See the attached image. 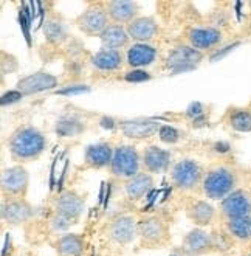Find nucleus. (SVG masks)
I'll use <instances>...</instances> for the list:
<instances>
[{"label":"nucleus","mask_w":251,"mask_h":256,"mask_svg":"<svg viewBox=\"0 0 251 256\" xmlns=\"http://www.w3.org/2000/svg\"><path fill=\"white\" fill-rule=\"evenodd\" d=\"M186 218L199 228H206L214 225L219 218L217 208L205 199H191L185 206Z\"/></svg>","instance_id":"nucleus-18"},{"label":"nucleus","mask_w":251,"mask_h":256,"mask_svg":"<svg viewBox=\"0 0 251 256\" xmlns=\"http://www.w3.org/2000/svg\"><path fill=\"white\" fill-rule=\"evenodd\" d=\"M22 98H23V95H22L20 92H17L16 88H14V90H11V92L5 94V95L2 96V106H6V102L11 104V102L19 101V100H22Z\"/></svg>","instance_id":"nucleus-34"},{"label":"nucleus","mask_w":251,"mask_h":256,"mask_svg":"<svg viewBox=\"0 0 251 256\" xmlns=\"http://www.w3.org/2000/svg\"><path fill=\"white\" fill-rule=\"evenodd\" d=\"M78 30L88 38H99L104 30L110 25V19L104 4H88L85 10L75 19Z\"/></svg>","instance_id":"nucleus-8"},{"label":"nucleus","mask_w":251,"mask_h":256,"mask_svg":"<svg viewBox=\"0 0 251 256\" xmlns=\"http://www.w3.org/2000/svg\"><path fill=\"white\" fill-rule=\"evenodd\" d=\"M104 234L112 244L129 246L138 238V220L134 216L120 214L106 224Z\"/></svg>","instance_id":"nucleus-10"},{"label":"nucleus","mask_w":251,"mask_h":256,"mask_svg":"<svg viewBox=\"0 0 251 256\" xmlns=\"http://www.w3.org/2000/svg\"><path fill=\"white\" fill-rule=\"evenodd\" d=\"M224 123L234 132H251V110L247 108H228L224 115Z\"/></svg>","instance_id":"nucleus-28"},{"label":"nucleus","mask_w":251,"mask_h":256,"mask_svg":"<svg viewBox=\"0 0 251 256\" xmlns=\"http://www.w3.org/2000/svg\"><path fill=\"white\" fill-rule=\"evenodd\" d=\"M158 138L163 142L165 144H179L180 142H183L186 138V132L179 129V128H174L169 124H161L160 130H158Z\"/></svg>","instance_id":"nucleus-31"},{"label":"nucleus","mask_w":251,"mask_h":256,"mask_svg":"<svg viewBox=\"0 0 251 256\" xmlns=\"http://www.w3.org/2000/svg\"><path fill=\"white\" fill-rule=\"evenodd\" d=\"M84 129L85 126L75 118H62L56 123V132L61 137H76Z\"/></svg>","instance_id":"nucleus-30"},{"label":"nucleus","mask_w":251,"mask_h":256,"mask_svg":"<svg viewBox=\"0 0 251 256\" xmlns=\"http://www.w3.org/2000/svg\"><path fill=\"white\" fill-rule=\"evenodd\" d=\"M36 214V208L25 199H2L0 219L8 227H20Z\"/></svg>","instance_id":"nucleus-11"},{"label":"nucleus","mask_w":251,"mask_h":256,"mask_svg":"<svg viewBox=\"0 0 251 256\" xmlns=\"http://www.w3.org/2000/svg\"><path fill=\"white\" fill-rule=\"evenodd\" d=\"M154 186H155L154 176L141 171L135 177L126 180L123 185V190H124L126 199L137 204V202H141L143 199H146L147 196H149V192L154 190Z\"/></svg>","instance_id":"nucleus-23"},{"label":"nucleus","mask_w":251,"mask_h":256,"mask_svg":"<svg viewBox=\"0 0 251 256\" xmlns=\"http://www.w3.org/2000/svg\"><path fill=\"white\" fill-rule=\"evenodd\" d=\"M227 239L231 238L225 233V230L224 234H216L196 227L185 234L182 240V253L185 256H206L214 252H222L228 248Z\"/></svg>","instance_id":"nucleus-4"},{"label":"nucleus","mask_w":251,"mask_h":256,"mask_svg":"<svg viewBox=\"0 0 251 256\" xmlns=\"http://www.w3.org/2000/svg\"><path fill=\"white\" fill-rule=\"evenodd\" d=\"M104 5L112 24L127 26L130 22L140 18L141 6L135 0H109L104 2Z\"/></svg>","instance_id":"nucleus-20"},{"label":"nucleus","mask_w":251,"mask_h":256,"mask_svg":"<svg viewBox=\"0 0 251 256\" xmlns=\"http://www.w3.org/2000/svg\"><path fill=\"white\" fill-rule=\"evenodd\" d=\"M85 212V198L75 190H67L54 199L50 225L54 232L67 230L75 225Z\"/></svg>","instance_id":"nucleus-3"},{"label":"nucleus","mask_w":251,"mask_h":256,"mask_svg":"<svg viewBox=\"0 0 251 256\" xmlns=\"http://www.w3.org/2000/svg\"><path fill=\"white\" fill-rule=\"evenodd\" d=\"M48 140L39 128L33 124H22L8 138V152L17 164L37 160L47 150Z\"/></svg>","instance_id":"nucleus-1"},{"label":"nucleus","mask_w":251,"mask_h":256,"mask_svg":"<svg viewBox=\"0 0 251 256\" xmlns=\"http://www.w3.org/2000/svg\"><path fill=\"white\" fill-rule=\"evenodd\" d=\"M203 58L205 53L193 48L191 45H177L166 58V67L174 72H185L200 64Z\"/></svg>","instance_id":"nucleus-16"},{"label":"nucleus","mask_w":251,"mask_h":256,"mask_svg":"<svg viewBox=\"0 0 251 256\" xmlns=\"http://www.w3.org/2000/svg\"><path fill=\"white\" fill-rule=\"evenodd\" d=\"M248 6H250V11H251V2H248Z\"/></svg>","instance_id":"nucleus-36"},{"label":"nucleus","mask_w":251,"mask_h":256,"mask_svg":"<svg viewBox=\"0 0 251 256\" xmlns=\"http://www.w3.org/2000/svg\"><path fill=\"white\" fill-rule=\"evenodd\" d=\"M29 188V174L22 164H14L2 171L0 190L3 199H25Z\"/></svg>","instance_id":"nucleus-9"},{"label":"nucleus","mask_w":251,"mask_h":256,"mask_svg":"<svg viewBox=\"0 0 251 256\" xmlns=\"http://www.w3.org/2000/svg\"><path fill=\"white\" fill-rule=\"evenodd\" d=\"M0 66H2V74L14 73L19 70L17 58L11 53H6L5 50H2V53H0Z\"/></svg>","instance_id":"nucleus-32"},{"label":"nucleus","mask_w":251,"mask_h":256,"mask_svg":"<svg viewBox=\"0 0 251 256\" xmlns=\"http://www.w3.org/2000/svg\"><path fill=\"white\" fill-rule=\"evenodd\" d=\"M59 86L57 76H54L53 73L45 72V70H39L34 73H29L26 76L20 78L16 84V90L20 92L23 96H31L37 95L42 92H48Z\"/></svg>","instance_id":"nucleus-14"},{"label":"nucleus","mask_w":251,"mask_h":256,"mask_svg":"<svg viewBox=\"0 0 251 256\" xmlns=\"http://www.w3.org/2000/svg\"><path fill=\"white\" fill-rule=\"evenodd\" d=\"M90 64L96 72L115 73V72H120L123 66L126 64V54L121 50L101 48L92 56Z\"/></svg>","instance_id":"nucleus-24"},{"label":"nucleus","mask_w":251,"mask_h":256,"mask_svg":"<svg viewBox=\"0 0 251 256\" xmlns=\"http://www.w3.org/2000/svg\"><path fill=\"white\" fill-rule=\"evenodd\" d=\"M126 28L130 39L140 44H151L160 34V24L152 16H140Z\"/></svg>","instance_id":"nucleus-22"},{"label":"nucleus","mask_w":251,"mask_h":256,"mask_svg":"<svg viewBox=\"0 0 251 256\" xmlns=\"http://www.w3.org/2000/svg\"><path fill=\"white\" fill-rule=\"evenodd\" d=\"M205 170L194 158H182L175 162L171 168L172 186L185 194H193L202 191Z\"/></svg>","instance_id":"nucleus-6"},{"label":"nucleus","mask_w":251,"mask_h":256,"mask_svg":"<svg viewBox=\"0 0 251 256\" xmlns=\"http://www.w3.org/2000/svg\"><path fill=\"white\" fill-rule=\"evenodd\" d=\"M239 185V172L230 163H214L205 170L202 192L205 198L222 202Z\"/></svg>","instance_id":"nucleus-2"},{"label":"nucleus","mask_w":251,"mask_h":256,"mask_svg":"<svg viewBox=\"0 0 251 256\" xmlns=\"http://www.w3.org/2000/svg\"><path fill=\"white\" fill-rule=\"evenodd\" d=\"M141 154L134 144L115 146V152L109 166L112 177L118 180H129L141 172Z\"/></svg>","instance_id":"nucleus-7"},{"label":"nucleus","mask_w":251,"mask_h":256,"mask_svg":"<svg viewBox=\"0 0 251 256\" xmlns=\"http://www.w3.org/2000/svg\"><path fill=\"white\" fill-rule=\"evenodd\" d=\"M171 152L157 144H149L141 152V168L147 174H163L169 170L171 164Z\"/></svg>","instance_id":"nucleus-19"},{"label":"nucleus","mask_w":251,"mask_h":256,"mask_svg":"<svg viewBox=\"0 0 251 256\" xmlns=\"http://www.w3.org/2000/svg\"><path fill=\"white\" fill-rule=\"evenodd\" d=\"M219 214L224 220L251 216V190L238 188L220 202Z\"/></svg>","instance_id":"nucleus-13"},{"label":"nucleus","mask_w":251,"mask_h":256,"mask_svg":"<svg viewBox=\"0 0 251 256\" xmlns=\"http://www.w3.org/2000/svg\"><path fill=\"white\" fill-rule=\"evenodd\" d=\"M115 152V148L109 142H99L85 146L82 168L84 170H104L110 166V162Z\"/></svg>","instance_id":"nucleus-17"},{"label":"nucleus","mask_w":251,"mask_h":256,"mask_svg":"<svg viewBox=\"0 0 251 256\" xmlns=\"http://www.w3.org/2000/svg\"><path fill=\"white\" fill-rule=\"evenodd\" d=\"M43 36L51 45H62L68 39V30L62 19L50 18L43 25Z\"/></svg>","instance_id":"nucleus-29"},{"label":"nucleus","mask_w":251,"mask_h":256,"mask_svg":"<svg viewBox=\"0 0 251 256\" xmlns=\"http://www.w3.org/2000/svg\"><path fill=\"white\" fill-rule=\"evenodd\" d=\"M146 80H151V76H149V73L144 70H132L126 74V81H129V82L146 81Z\"/></svg>","instance_id":"nucleus-33"},{"label":"nucleus","mask_w":251,"mask_h":256,"mask_svg":"<svg viewBox=\"0 0 251 256\" xmlns=\"http://www.w3.org/2000/svg\"><path fill=\"white\" fill-rule=\"evenodd\" d=\"M138 240L141 248L157 250L171 244V227L160 214H149L138 220Z\"/></svg>","instance_id":"nucleus-5"},{"label":"nucleus","mask_w":251,"mask_h":256,"mask_svg":"<svg viewBox=\"0 0 251 256\" xmlns=\"http://www.w3.org/2000/svg\"><path fill=\"white\" fill-rule=\"evenodd\" d=\"M56 256H82L87 248V240L82 234L78 233H65L54 240Z\"/></svg>","instance_id":"nucleus-25"},{"label":"nucleus","mask_w":251,"mask_h":256,"mask_svg":"<svg viewBox=\"0 0 251 256\" xmlns=\"http://www.w3.org/2000/svg\"><path fill=\"white\" fill-rule=\"evenodd\" d=\"M158 48L152 44L135 42L126 50V66L132 70H141L152 66L158 59Z\"/></svg>","instance_id":"nucleus-21"},{"label":"nucleus","mask_w":251,"mask_h":256,"mask_svg":"<svg viewBox=\"0 0 251 256\" xmlns=\"http://www.w3.org/2000/svg\"><path fill=\"white\" fill-rule=\"evenodd\" d=\"M102 48H110V50H123L130 47V36L127 33V28L123 25L110 24L104 33L99 36Z\"/></svg>","instance_id":"nucleus-26"},{"label":"nucleus","mask_w":251,"mask_h":256,"mask_svg":"<svg viewBox=\"0 0 251 256\" xmlns=\"http://www.w3.org/2000/svg\"><path fill=\"white\" fill-rule=\"evenodd\" d=\"M118 128H120L124 137L141 142L158 135L161 123L149 118H135V120H121V122H118Z\"/></svg>","instance_id":"nucleus-15"},{"label":"nucleus","mask_w":251,"mask_h":256,"mask_svg":"<svg viewBox=\"0 0 251 256\" xmlns=\"http://www.w3.org/2000/svg\"><path fill=\"white\" fill-rule=\"evenodd\" d=\"M186 40L193 48L202 53H208L216 50L224 42V33L214 25L189 26L186 32Z\"/></svg>","instance_id":"nucleus-12"},{"label":"nucleus","mask_w":251,"mask_h":256,"mask_svg":"<svg viewBox=\"0 0 251 256\" xmlns=\"http://www.w3.org/2000/svg\"><path fill=\"white\" fill-rule=\"evenodd\" d=\"M242 256H251V247H248L245 252H244V254Z\"/></svg>","instance_id":"nucleus-35"},{"label":"nucleus","mask_w":251,"mask_h":256,"mask_svg":"<svg viewBox=\"0 0 251 256\" xmlns=\"http://www.w3.org/2000/svg\"><path fill=\"white\" fill-rule=\"evenodd\" d=\"M224 230L239 244H251V216L224 220Z\"/></svg>","instance_id":"nucleus-27"}]
</instances>
